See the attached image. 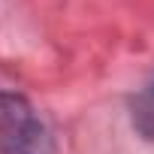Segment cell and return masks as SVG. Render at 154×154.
Returning <instances> with one entry per match:
<instances>
[{
	"label": "cell",
	"instance_id": "obj_1",
	"mask_svg": "<svg viewBox=\"0 0 154 154\" xmlns=\"http://www.w3.org/2000/svg\"><path fill=\"white\" fill-rule=\"evenodd\" d=\"M0 154H54V139L27 97L0 94Z\"/></svg>",
	"mask_w": 154,
	"mask_h": 154
},
{
	"label": "cell",
	"instance_id": "obj_2",
	"mask_svg": "<svg viewBox=\"0 0 154 154\" xmlns=\"http://www.w3.org/2000/svg\"><path fill=\"white\" fill-rule=\"evenodd\" d=\"M130 118H133L136 133H139L142 139L154 142V79L145 82V85L136 91V97H133V103H130Z\"/></svg>",
	"mask_w": 154,
	"mask_h": 154
}]
</instances>
